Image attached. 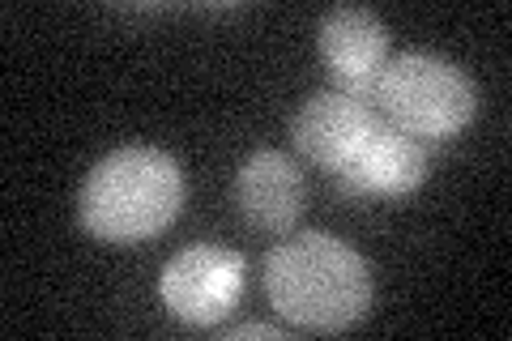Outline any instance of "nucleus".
Here are the masks:
<instances>
[{"instance_id":"obj_9","label":"nucleus","mask_w":512,"mask_h":341,"mask_svg":"<svg viewBox=\"0 0 512 341\" xmlns=\"http://www.w3.org/2000/svg\"><path fill=\"white\" fill-rule=\"evenodd\" d=\"M222 337H227V341H244V337H269V341H278V337H286V329H274V324H261V320H248V324H235V329H222Z\"/></svg>"},{"instance_id":"obj_7","label":"nucleus","mask_w":512,"mask_h":341,"mask_svg":"<svg viewBox=\"0 0 512 341\" xmlns=\"http://www.w3.org/2000/svg\"><path fill=\"white\" fill-rule=\"evenodd\" d=\"M303 171L291 154L282 150H256L244 171H239L235 197H239V214L248 226L265 235H286L303 214Z\"/></svg>"},{"instance_id":"obj_8","label":"nucleus","mask_w":512,"mask_h":341,"mask_svg":"<svg viewBox=\"0 0 512 341\" xmlns=\"http://www.w3.org/2000/svg\"><path fill=\"white\" fill-rule=\"evenodd\" d=\"M427 180V145L406 137L389 120L376 124L359 162L342 175V188L355 197H406Z\"/></svg>"},{"instance_id":"obj_4","label":"nucleus","mask_w":512,"mask_h":341,"mask_svg":"<svg viewBox=\"0 0 512 341\" xmlns=\"http://www.w3.org/2000/svg\"><path fill=\"white\" fill-rule=\"evenodd\" d=\"M239 290H244V256L218 243H192L175 252L158 278V295L171 307V316L197 329L235 312Z\"/></svg>"},{"instance_id":"obj_1","label":"nucleus","mask_w":512,"mask_h":341,"mask_svg":"<svg viewBox=\"0 0 512 341\" xmlns=\"http://www.w3.org/2000/svg\"><path fill=\"white\" fill-rule=\"evenodd\" d=\"M265 295L295 329L342 333L372 307V269L329 231H299L265 256Z\"/></svg>"},{"instance_id":"obj_3","label":"nucleus","mask_w":512,"mask_h":341,"mask_svg":"<svg viewBox=\"0 0 512 341\" xmlns=\"http://www.w3.org/2000/svg\"><path fill=\"white\" fill-rule=\"evenodd\" d=\"M372 107L380 111V120L402 128L414 141H444L474 120L478 90L470 73L457 69L453 60L402 52L384 64L372 90Z\"/></svg>"},{"instance_id":"obj_5","label":"nucleus","mask_w":512,"mask_h":341,"mask_svg":"<svg viewBox=\"0 0 512 341\" xmlns=\"http://www.w3.org/2000/svg\"><path fill=\"white\" fill-rule=\"evenodd\" d=\"M376 124H380V111L372 103L350 99L342 90H320L295 111L291 137H295V150L303 158L333 171L342 180V175L359 162L363 145L372 141Z\"/></svg>"},{"instance_id":"obj_2","label":"nucleus","mask_w":512,"mask_h":341,"mask_svg":"<svg viewBox=\"0 0 512 341\" xmlns=\"http://www.w3.org/2000/svg\"><path fill=\"white\" fill-rule=\"evenodd\" d=\"M184 205V175L175 158L154 145H124V150L94 162L86 175L77 218L103 243H146L167 231Z\"/></svg>"},{"instance_id":"obj_6","label":"nucleus","mask_w":512,"mask_h":341,"mask_svg":"<svg viewBox=\"0 0 512 341\" xmlns=\"http://www.w3.org/2000/svg\"><path fill=\"white\" fill-rule=\"evenodd\" d=\"M320 56L342 94L372 103V90L389 64V26L372 9L342 5L320 18Z\"/></svg>"}]
</instances>
